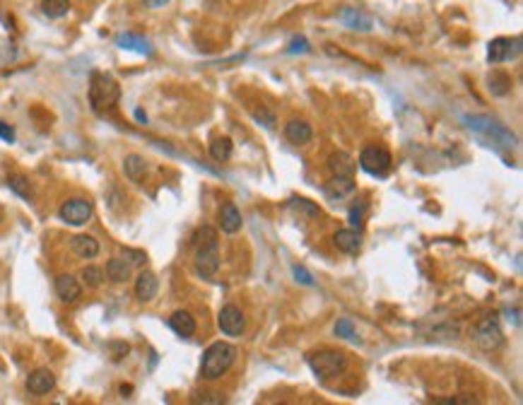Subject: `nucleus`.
<instances>
[{
    "label": "nucleus",
    "instance_id": "72a5a7b5",
    "mask_svg": "<svg viewBox=\"0 0 523 405\" xmlns=\"http://www.w3.org/2000/svg\"><path fill=\"white\" fill-rule=\"evenodd\" d=\"M364 210H367V205L364 203H360V205H355V208L350 210V222L355 227H362V220H364Z\"/></svg>",
    "mask_w": 523,
    "mask_h": 405
},
{
    "label": "nucleus",
    "instance_id": "7c9ffc66",
    "mask_svg": "<svg viewBox=\"0 0 523 405\" xmlns=\"http://www.w3.org/2000/svg\"><path fill=\"white\" fill-rule=\"evenodd\" d=\"M336 336L338 338H345V340H357V333H355V326H352L350 319H340L336 324Z\"/></svg>",
    "mask_w": 523,
    "mask_h": 405
},
{
    "label": "nucleus",
    "instance_id": "aec40b11",
    "mask_svg": "<svg viewBox=\"0 0 523 405\" xmlns=\"http://www.w3.org/2000/svg\"><path fill=\"white\" fill-rule=\"evenodd\" d=\"M116 44L121 46V49H128V51H138V54H145V56H152V46L150 41L145 37H140V34H119L116 37Z\"/></svg>",
    "mask_w": 523,
    "mask_h": 405
},
{
    "label": "nucleus",
    "instance_id": "f704fd0d",
    "mask_svg": "<svg viewBox=\"0 0 523 405\" xmlns=\"http://www.w3.org/2000/svg\"><path fill=\"white\" fill-rule=\"evenodd\" d=\"M254 119H256V121H261L266 128H275V116L270 114V111H266V109L256 111V114H254Z\"/></svg>",
    "mask_w": 523,
    "mask_h": 405
},
{
    "label": "nucleus",
    "instance_id": "7ed1b4c3",
    "mask_svg": "<svg viewBox=\"0 0 523 405\" xmlns=\"http://www.w3.org/2000/svg\"><path fill=\"white\" fill-rule=\"evenodd\" d=\"M121 99V87L111 75L107 73H92L90 80V104L94 111H109L119 104Z\"/></svg>",
    "mask_w": 523,
    "mask_h": 405
},
{
    "label": "nucleus",
    "instance_id": "20e7f679",
    "mask_svg": "<svg viewBox=\"0 0 523 405\" xmlns=\"http://www.w3.org/2000/svg\"><path fill=\"white\" fill-rule=\"evenodd\" d=\"M463 123H466L470 131L485 135V138L492 140L495 145H502V148H507V150L516 148V135L511 133L509 128H504L499 121L490 119V116H463Z\"/></svg>",
    "mask_w": 523,
    "mask_h": 405
},
{
    "label": "nucleus",
    "instance_id": "2eb2a0df",
    "mask_svg": "<svg viewBox=\"0 0 523 405\" xmlns=\"http://www.w3.org/2000/svg\"><path fill=\"white\" fill-rule=\"evenodd\" d=\"M328 169H331L333 176H352L357 169V162L352 160L348 152H333L328 157Z\"/></svg>",
    "mask_w": 523,
    "mask_h": 405
},
{
    "label": "nucleus",
    "instance_id": "4468645a",
    "mask_svg": "<svg viewBox=\"0 0 523 405\" xmlns=\"http://www.w3.org/2000/svg\"><path fill=\"white\" fill-rule=\"evenodd\" d=\"M333 244L343 254H357L362 249V234L355 230H338L336 237H333Z\"/></svg>",
    "mask_w": 523,
    "mask_h": 405
},
{
    "label": "nucleus",
    "instance_id": "1a4fd4ad",
    "mask_svg": "<svg viewBox=\"0 0 523 405\" xmlns=\"http://www.w3.org/2000/svg\"><path fill=\"white\" fill-rule=\"evenodd\" d=\"M94 208L90 201H85V198H70L61 205V220L66 222V225H73V227H80L85 225L87 220L92 217Z\"/></svg>",
    "mask_w": 523,
    "mask_h": 405
},
{
    "label": "nucleus",
    "instance_id": "6ab92c4d",
    "mask_svg": "<svg viewBox=\"0 0 523 405\" xmlns=\"http://www.w3.org/2000/svg\"><path fill=\"white\" fill-rule=\"evenodd\" d=\"M285 135H287V140L290 143H295V145H304V143H309L311 138H314V128L309 126L307 121H290L285 126Z\"/></svg>",
    "mask_w": 523,
    "mask_h": 405
},
{
    "label": "nucleus",
    "instance_id": "473e14b6",
    "mask_svg": "<svg viewBox=\"0 0 523 405\" xmlns=\"http://www.w3.org/2000/svg\"><path fill=\"white\" fill-rule=\"evenodd\" d=\"M292 273H295L297 283H302V285H307V287L314 285V278H311V273L304 266H295V268H292Z\"/></svg>",
    "mask_w": 523,
    "mask_h": 405
},
{
    "label": "nucleus",
    "instance_id": "ddd939ff",
    "mask_svg": "<svg viewBox=\"0 0 523 405\" xmlns=\"http://www.w3.org/2000/svg\"><path fill=\"white\" fill-rule=\"evenodd\" d=\"M56 292H58V297H61V302L73 304L80 299L82 287L73 275H61V278H56Z\"/></svg>",
    "mask_w": 523,
    "mask_h": 405
},
{
    "label": "nucleus",
    "instance_id": "bb28decb",
    "mask_svg": "<svg viewBox=\"0 0 523 405\" xmlns=\"http://www.w3.org/2000/svg\"><path fill=\"white\" fill-rule=\"evenodd\" d=\"M490 90H492V95H497V97L509 95V92H511V78L507 73H492L490 75Z\"/></svg>",
    "mask_w": 523,
    "mask_h": 405
},
{
    "label": "nucleus",
    "instance_id": "f03ea898",
    "mask_svg": "<svg viewBox=\"0 0 523 405\" xmlns=\"http://www.w3.org/2000/svg\"><path fill=\"white\" fill-rule=\"evenodd\" d=\"M237 360V348L229 343H213L208 350L203 352V360H201V377L203 379H220L222 374L229 372V367L234 365Z\"/></svg>",
    "mask_w": 523,
    "mask_h": 405
},
{
    "label": "nucleus",
    "instance_id": "cd10ccee",
    "mask_svg": "<svg viewBox=\"0 0 523 405\" xmlns=\"http://www.w3.org/2000/svg\"><path fill=\"white\" fill-rule=\"evenodd\" d=\"M8 186L20 198H25V201H32V184H29V179H25V176H10Z\"/></svg>",
    "mask_w": 523,
    "mask_h": 405
},
{
    "label": "nucleus",
    "instance_id": "9d476101",
    "mask_svg": "<svg viewBox=\"0 0 523 405\" xmlns=\"http://www.w3.org/2000/svg\"><path fill=\"white\" fill-rule=\"evenodd\" d=\"M217 326H220V331L225 333V336H242L244 328H246V319H244V311L239 307H234V304H227V307H222L220 316H217Z\"/></svg>",
    "mask_w": 523,
    "mask_h": 405
},
{
    "label": "nucleus",
    "instance_id": "393cba45",
    "mask_svg": "<svg viewBox=\"0 0 523 405\" xmlns=\"http://www.w3.org/2000/svg\"><path fill=\"white\" fill-rule=\"evenodd\" d=\"M41 13L49 20H61L70 13V0H44L41 3Z\"/></svg>",
    "mask_w": 523,
    "mask_h": 405
},
{
    "label": "nucleus",
    "instance_id": "0eeeda50",
    "mask_svg": "<svg viewBox=\"0 0 523 405\" xmlns=\"http://www.w3.org/2000/svg\"><path fill=\"white\" fill-rule=\"evenodd\" d=\"M391 152L386 148H379V145H369L360 155V167L372 176H386L391 172Z\"/></svg>",
    "mask_w": 523,
    "mask_h": 405
},
{
    "label": "nucleus",
    "instance_id": "4be33fe9",
    "mask_svg": "<svg viewBox=\"0 0 523 405\" xmlns=\"http://www.w3.org/2000/svg\"><path fill=\"white\" fill-rule=\"evenodd\" d=\"M70 246H73V251L78 254L80 258H94L99 254V242L90 234H80V237H73L70 239Z\"/></svg>",
    "mask_w": 523,
    "mask_h": 405
},
{
    "label": "nucleus",
    "instance_id": "39448f33",
    "mask_svg": "<svg viewBox=\"0 0 523 405\" xmlns=\"http://www.w3.org/2000/svg\"><path fill=\"white\" fill-rule=\"evenodd\" d=\"M311 372L319 379H333L348 369V355L338 350H319L307 357Z\"/></svg>",
    "mask_w": 523,
    "mask_h": 405
},
{
    "label": "nucleus",
    "instance_id": "c756f323",
    "mask_svg": "<svg viewBox=\"0 0 523 405\" xmlns=\"http://www.w3.org/2000/svg\"><path fill=\"white\" fill-rule=\"evenodd\" d=\"M82 280H85L87 287H99L104 283V270L97 266H87L82 270Z\"/></svg>",
    "mask_w": 523,
    "mask_h": 405
},
{
    "label": "nucleus",
    "instance_id": "4c0bfd02",
    "mask_svg": "<svg viewBox=\"0 0 523 405\" xmlns=\"http://www.w3.org/2000/svg\"><path fill=\"white\" fill-rule=\"evenodd\" d=\"M135 119H138V121H143V123H148V116H145L143 111H135Z\"/></svg>",
    "mask_w": 523,
    "mask_h": 405
},
{
    "label": "nucleus",
    "instance_id": "e433bc0d",
    "mask_svg": "<svg viewBox=\"0 0 523 405\" xmlns=\"http://www.w3.org/2000/svg\"><path fill=\"white\" fill-rule=\"evenodd\" d=\"M145 3H148L150 8H162V5L169 3V0H145Z\"/></svg>",
    "mask_w": 523,
    "mask_h": 405
},
{
    "label": "nucleus",
    "instance_id": "9b49d317",
    "mask_svg": "<svg viewBox=\"0 0 523 405\" xmlns=\"http://www.w3.org/2000/svg\"><path fill=\"white\" fill-rule=\"evenodd\" d=\"M27 389L29 393H34V396H46V393H51L56 389L54 372H49V369H34L27 377Z\"/></svg>",
    "mask_w": 523,
    "mask_h": 405
},
{
    "label": "nucleus",
    "instance_id": "a878e982",
    "mask_svg": "<svg viewBox=\"0 0 523 405\" xmlns=\"http://www.w3.org/2000/svg\"><path fill=\"white\" fill-rule=\"evenodd\" d=\"M232 150H234V145L229 138H217L215 143L210 145V155H213L215 162H227L229 157H232Z\"/></svg>",
    "mask_w": 523,
    "mask_h": 405
},
{
    "label": "nucleus",
    "instance_id": "5701e85b",
    "mask_svg": "<svg viewBox=\"0 0 523 405\" xmlns=\"http://www.w3.org/2000/svg\"><path fill=\"white\" fill-rule=\"evenodd\" d=\"M340 22H343L345 27L355 29V32H369V29H372V20L352 8H345L343 13H340Z\"/></svg>",
    "mask_w": 523,
    "mask_h": 405
},
{
    "label": "nucleus",
    "instance_id": "dca6fc26",
    "mask_svg": "<svg viewBox=\"0 0 523 405\" xmlns=\"http://www.w3.org/2000/svg\"><path fill=\"white\" fill-rule=\"evenodd\" d=\"M169 326H172V331L181 338H191L193 333H196V319H193V314H188V311H174L172 319H169Z\"/></svg>",
    "mask_w": 523,
    "mask_h": 405
},
{
    "label": "nucleus",
    "instance_id": "f257e3e1",
    "mask_svg": "<svg viewBox=\"0 0 523 405\" xmlns=\"http://www.w3.org/2000/svg\"><path fill=\"white\" fill-rule=\"evenodd\" d=\"M193 249H196V273L201 278H215L220 270V244L213 227H201L193 234Z\"/></svg>",
    "mask_w": 523,
    "mask_h": 405
},
{
    "label": "nucleus",
    "instance_id": "423d86ee",
    "mask_svg": "<svg viewBox=\"0 0 523 405\" xmlns=\"http://www.w3.org/2000/svg\"><path fill=\"white\" fill-rule=\"evenodd\" d=\"M475 345L485 352H495L504 345V333L495 314L485 316V319L475 326Z\"/></svg>",
    "mask_w": 523,
    "mask_h": 405
},
{
    "label": "nucleus",
    "instance_id": "c9c22d12",
    "mask_svg": "<svg viewBox=\"0 0 523 405\" xmlns=\"http://www.w3.org/2000/svg\"><path fill=\"white\" fill-rule=\"evenodd\" d=\"M0 138H3L5 143H15V131L3 121H0Z\"/></svg>",
    "mask_w": 523,
    "mask_h": 405
},
{
    "label": "nucleus",
    "instance_id": "f3484780",
    "mask_svg": "<svg viewBox=\"0 0 523 405\" xmlns=\"http://www.w3.org/2000/svg\"><path fill=\"white\" fill-rule=\"evenodd\" d=\"M244 220H242V213L237 210V205L234 203H227L225 208H222L220 213V227L225 234H237L239 230H242Z\"/></svg>",
    "mask_w": 523,
    "mask_h": 405
},
{
    "label": "nucleus",
    "instance_id": "2f4dec72",
    "mask_svg": "<svg viewBox=\"0 0 523 405\" xmlns=\"http://www.w3.org/2000/svg\"><path fill=\"white\" fill-rule=\"evenodd\" d=\"M309 51H311V46L304 37H295L290 41V46H287V54H309Z\"/></svg>",
    "mask_w": 523,
    "mask_h": 405
},
{
    "label": "nucleus",
    "instance_id": "a211bd4d",
    "mask_svg": "<svg viewBox=\"0 0 523 405\" xmlns=\"http://www.w3.org/2000/svg\"><path fill=\"white\" fill-rule=\"evenodd\" d=\"M350 193H355V181H352V176H333L326 184V196L333 198V201H340V198L350 196Z\"/></svg>",
    "mask_w": 523,
    "mask_h": 405
},
{
    "label": "nucleus",
    "instance_id": "412c9836",
    "mask_svg": "<svg viewBox=\"0 0 523 405\" xmlns=\"http://www.w3.org/2000/svg\"><path fill=\"white\" fill-rule=\"evenodd\" d=\"M131 273H133V263L128 261V258H111L107 263V275L114 283H126V280H131Z\"/></svg>",
    "mask_w": 523,
    "mask_h": 405
},
{
    "label": "nucleus",
    "instance_id": "b1692460",
    "mask_svg": "<svg viewBox=\"0 0 523 405\" xmlns=\"http://www.w3.org/2000/svg\"><path fill=\"white\" fill-rule=\"evenodd\" d=\"M123 172L131 181H140L148 172V162H145V157L140 155H128L126 160H123Z\"/></svg>",
    "mask_w": 523,
    "mask_h": 405
},
{
    "label": "nucleus",
    "instance_id": "6e6552de",
    "mask_svg": "<svg viewBox=\"0 0 523 405\" xmlns=\"http://www.w3.org/2000/svg\"><path fill=\"white\" fill-rule=\"evenodd\" d=\"M521 56V37H497L487 46V61L490 63H507Z\"/></svg>",
    "mask_w": 523,
    "mask_h": 405
},
{
    "label": "nucleus",
    "instance_id": "f8f14e48",
    "mask_svg": "<svg viewBox=\"0 0 523 405\" xmlns=\"http://www.w3.org/2000/svg\"><path fill=\"white\" fill-rule=\"evenodd\" d=\"M157 290H160V280H157L155 273L145 270V273L138 275V280H135V295H138L140 302H152L157 297Z\"/></svg>",
    "mask_w": 523,
    "mask_h": 405
},
{
    "label": "nucleus",
    "instance_id": "c85d7f7f",
    "mask_svg": "<svg viewBox=\"0 0 523 405\" xmlns=\"http://www.w3.org/2000/svg\"><path fill=\"white\" fill-rule=\"evenodd\" d=\"M290 208L295 210V213H304V215H309V217H319L321 215V210L316 208V205L311 203V201H307V198H292Z\"/></svg>",
    "mask_w": 523,
    "mask_h": 405
}]
</instances>
